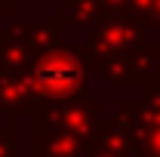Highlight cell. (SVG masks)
I'll use <instances>...</instances> for the list:
<instances>
[{"label": "cell", "instance_id": "1", "mask_svg": "<svg viewBox=\"0 0 160 157\" xmlns=\"http://www.w3.org/2000/svg\"><path fill=\"white\" fill-rule=\"evenodd\" d=\"M37 83L52 96H68L80 86V65L68 53H49L37 62Z\"/></svg>", "mask_w": 160, "mask_h": 157}]
</instances>
